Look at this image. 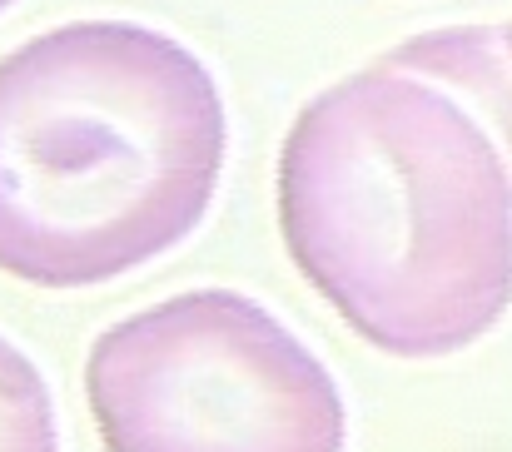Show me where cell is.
I'll use <instances>...</instances> for the list:
<instances>
[{
	"mask_svg": "<svg viewBox=\"0 0 512 452\" xmlns=\"http://www.w3.org/2000/svg\"><path fill=\"white\" fill-rule=\"evenodd\" d=\"M294 269L388 358H448L512 308V169L443 85L368 65L319 90L279 150Z\"/></svg>",
	"mask_w": 512,
	"mask_h": 452,
	"instance_id": "1",
	"label": "cell"
},
{
	"mask_svg": "<svg viewBox=\"0 0 512 452\" xmlns=\"http://www.w3.org/2000/svg\"><path fill=\"white\" fill-rule=\"evenodd\" d=\"M229 159L214 70L145 20H70L0 55V274L100 289L179 249Z\"/></svg>",
	"mask_w": 512,
	"mask_h": 452,
	"instance_id": "2",
	"label": "cell"
},
{
	"mask_svg": "<svg viewBox=\"0 0 512 452\" xmlns=\"http://www.w3.org/2000/svg\"><path fill=\"white\" fill-rule=\"evenodd\" d=\"M0 452H60L50 383L10 338H0Z\"/></svg>",
	"mask_w": 512,
	"mask_h": 452,
	"instance_id": "5",
	"label": "cell"
},
{
	"mask_svg": "<svg viewBox=\"0 0 512 452\" xmlns=\"http://www.w3.org/2000/svg\"><path fill=\"white\" fill-rule=\"evenodd\" d=\"M105 452H348L324 358L239 289H189L110 323L85 358Z\"/></svg>",
	"mask_w": 512,
	"mask_h": 452,
	"instance_id": "3",
	"label": "cell"
},
{
	"mask_svg": "<svg viewBox=\"0 0 512 452\" xmlns=\"http://www.w3.org/2000/svg\"><path fill=\"white\" fill-rule=\"evenodd\" d=\"M10 5H15V0H0V10H10Z\"/></svg>",
	"mask_w": 512,
	"mask_h": 452,
	"instance_id": "6",
	"label": "cell"
},
{
	"mask_svg": "<svg viewBox=\"0 0 512 452\" xmlns=\"http://www.w3.org/2000/svg\"><path fill=\"white\" fill-rule=\"evenodd\" d=\"M512 30L503 25H468V30H433L418 35L408 45H398L393 55H383L378 65L388 70H408L428 85H458L468 90L493 125L503 130L512 145V60H508Z\"/></svg>",
	"mask_w": 512,
	"mask_h": 452,
	"instance_id": "4",
	"label": "cell"
}]
</instances>
